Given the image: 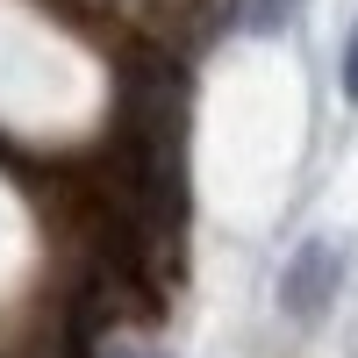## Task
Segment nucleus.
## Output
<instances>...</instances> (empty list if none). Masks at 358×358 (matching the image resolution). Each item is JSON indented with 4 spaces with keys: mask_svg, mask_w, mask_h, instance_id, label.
I'll list each match as a JSON object with an SVG mask.
<instances>
[{
    "mask_svg": "<svg viewBox=\"0 0 358 358\" xmlns=\"http://www.w3.org/2000/svg\"><path fill=\"white\" fill-rule=\"evenodd\" d=\"M337 287H344V251H337V236H308V244L280 265V308H287L294 322H315L322 308L337 301Z\"/></svg>",
    "mask_w": 358,
    "mask_h": 358,
    "instance_id": "obj_1",
    "label": "nucleus"
},
{
    "mask_svg": "<svg viewBox=\"0 0 358 358\" xmlns=\"http://www.w3.org/2000/svg\"><path fill=\"white\" fill-rule=\"evenodd\" d=\"M344 101H358V29H351V43H344Z\"/></svg>",
    "mask_w": 358,
    "mask_h": 358,
    "instance_id": "obj_2",
    "label": "nucleus"
},
{
    "mask_svg": "<svg viewBox=\"0 0 358 358\" xmlns=\"http://www.w3.org/2000/svg\"><path fill=\"white\" fill-rule=\"evenodd\" d=\"M287 22V0H258V15H251V29H280Z\"/></svg>",
    "mask_w": 358,
    "mask_h": 358,
    "instance_id": "obj_3",
    "label": "nucleus"
}]
</instances>
